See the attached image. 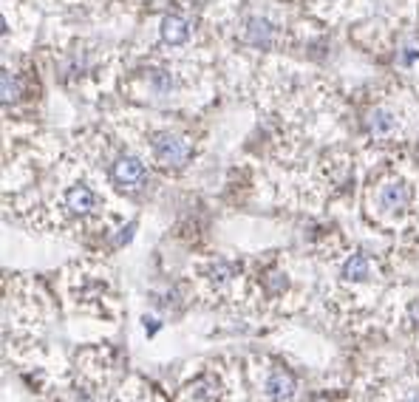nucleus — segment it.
Returning <instances> with one entry per match:
<instances>
[{"mask_svg":"<svg viewBox=\"0 0 419 402\" xmlns=\"http://www.w3.org/2000/svg\"><path fill=\"white\" fill-rule=\"evenodd\" d=\"M377 205L382 213H402L411 205V190L405 181H385L377 193Z\"/></svg>","mask_w":419,"mask_h":402,"instance_id":"3","label":"nucleus"},{"mask_svg":"<svg viewBox=\"0 0 419 402\" xmlns=\"http://www.w3.org/2000/svg\"><path fill=\"white\" fill-rule=\"evenodd\" d=\"M150 150H153L156 162L162 167H170V170H178L193 159V145L184 136H176L167 130H159L150 136Z\"/></svg>","mask_w":419,"mask_h":402,"instance_id":"1","label":"nucleus"},{"mask_svg":"<svg viewBox=\"0 0 419 402\" xmlns=\"http://www.w3.org/2000/svg\"><path fill=\"white\" fill-rule=\"evenodd\" d=\"M343 281H348V284H363V281H368V275H371V264H368V258L365 255H351L346 264H343Z\"/></svg>","mask_w":419,"mask_h":402,"instance_id":"8","label":"nucleus"},{"mask_svg":"<svg viewBox=\"0 0 419 402\" xmlns=\"http://www.w3.org/2000/svg\"><path fill=\"white\" fill-rule=\"evenodd\" d=\"M0 80H4V102L9 105V102H15L20 97V83H18V77L9 68L4 71V77H0Z\"/></svg>","mask_w":419,"mask_h":402,"instance_id":"11","label":"nucleus"},{"mask_svg":"<svg viewBox=\"0 0 419 402\" xmlns=\"http://www.w3.org/2000/svg\"><path fill=\"white\" fill-rule=\"evenodd\" d=\"M275 37H278V32L267 18H250L247 26H244V40L253 49H272Z\"/></svg>","mask_w":419,"mask_h":402,"instance_id":"6","label":"nucleus"},{"mask_svg":"<svg viewBox=\"0 0 419 402\" xmlns=\"http://www.w3.org/2000/svg\"><path fill=\"white\" fill-rule=\"evenodd\" d=\"M63 205H66V210H68L71 216L85 219V216L94 213V207H97V195H94V190H91L88 184H71V187L66 190V195H63Z\"/></svg>","mask_w":419,"mask_h":402,"instance_id":"4","label":"nucleus"},{"mask_svg":"<svg viewBox=\"0 0 419 402\" xmlns=\"http://www.w3.org/2000/svg\"><path fill=\"white\" fill-rule=\"evenodd\" d=\"M159 35L164 46H184L190 40V23L181 15H167L159 26Z\"/></svg>","mask_w":419,"mask_h":402,"instance_id":"7","label":"nucleus"},{"mask_svg":"<svg viewBox=\"0 0 419 402\" xmlns=\"http://www.w3.org/2000/svg\"><path fill=\"white\" fill-rule=\"evenodd\" d=\"M295 388H298V379H295V374H292L289 368H284V365L272 368V371H269V377H267V382H264V391H267V396H272L275 402L292 399Z\"/></svg>","mask_w":419,"mask_h":402,"instance_id":"5","label":"nucleus"},{"mask_svg":"<svg viewBox=\"0 0 419 402\" xmlns=\"http://www.w3.org/2000/svg\"><path fill=\"white\" fill-rule=\"evenodd\" d=\"M147 83H150V88H153L156 94H170V88H173V77H170V71H164V68H150Z\"/></svg>","mask_w":419,"mask_h":402,"instance_id":"10","label":"nucleus"},{"mask_svg":"<svg viewBox=\"0 0 419 402\" xmlns=\"http://www.w3.org/2000/svg\"><path fill=\"white\" fill-rule=\"evenodd\" d=\"M394 128H396V116H394L391 111H385V108H377V111L368 116V130H371L374 136H388Z\"/></svg>","mask_w":419,"mask_h":402,"instance_id":"9","label":"nucleus"},{"mask_svg":"<svg viewBox=\"0 0 419 402\" xmlns=\"http://www.w3.org/2000/svg\"><path fill=\"white\" fill-rule=\"evenodd\" d=\"M111 178H114L119 187L136 190V187H142V184H145L147 170H145V164H142L136 156L122 153V156H116V159H114V164H111Z\"/></svg>","mask_w":419,"mask_h":402,"instance_id":"2","label":"nucleus"}]
</instances>
